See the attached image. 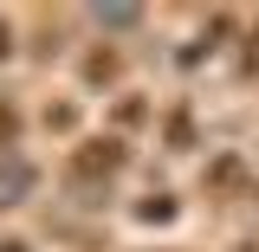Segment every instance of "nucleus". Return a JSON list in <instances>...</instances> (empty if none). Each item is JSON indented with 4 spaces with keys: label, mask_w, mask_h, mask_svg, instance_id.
Segmentation results:
<instances>
[{
    "label": "nucleus",
    "mask_w": 259,
    "mask_h": 252,
    "mask_svg": "<svg viewBox=\"0 0 259 252\" xmlns=\"http://www.w3.org/2000/svg\"><path fill=\"white\" fill-rule=\"evenodd\" d=\"M13 136H20V117H13V110L0 104V142H13Z\"/></svg>",
    "instance_id": "3"
},
{
    "label": "nucleus",
    "mask_w": 259,
    "mask_h": 252,
    "mask_svg": "<svg viewBox=\"0 0 259 252\" xmlns=\"http://www.w3.org/2000/svg\"><path fill=\"white\" fill-rule=\"evenodd\" d=\"M7 52H13V32H7V20H0V59H7Z\"/></svg>",
    "instance_id": "4"
},
{
    "label": "nucleus",
    "mask_w": 259,
    "mask_h": 252,
    "mask_svg": "<svg viewBox=\"0 0 259 252\" xmlns=\"http://www.w3.org/2000/svg\"><path fill=\"white\" fill-rule=\"evenodd\" d=\"M0 252H26V246H0Z\"/></svg>",
    "instance_id": "5"
},
{
    "label": "nucleus",
    "mask_w": 259,
    "mask_h": 252,
    "mask_svg": "<svg viewBox=\"0 0 259 252\" xmlns=\"http://www.w3.org/2000/svg\"><path fill=\"white\" fill-rule=\"evenodd\" d=\"M32 181H39V175H32V162L7 156V162H0V207H20V200L32 194Z\"/></svg>",
    "instance_id": "1"
},
{
    "label": "nucleus",
    "mask_w": 259,
    "mask_h": 252,
    "mask_svg": "<svg viewBox=\"0 0 259 252\" xmlns=\"http://www.w3.org/2000/svg\"><path fill=\"white\" fill-rule=\"evenodd\" d=\"M71 168H78V175H117V168H123V149H117V142H84Z\"/></svg>",
    "instance_id": "2"
}]
</instances>
